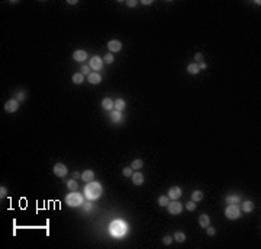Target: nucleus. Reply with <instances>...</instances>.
I'll list each match as a JSON object with an SVG mask.
<instances>
[{"instance_id": "obj_1", "label": "nucleus", "mask_w": 261, "mask_h": 249, "mask_svg": "<svg viewBox=\"0 0 261 249\" xmlns=\"http://www.w3.org/2000/svg\"><path fill=\"white\" fill-rule=\"evenodd\" d=\"M102 193H103V187H102V184L97 182V181L87 182L86 187H84V197L89 201L97 200V199L102 196Z\"/></svg>"}, {"instance_id": "obj_2", "label": "nucleus", "mask_w": 261, "mask_h": 249, "mask_svg": "<svg viewBox=\"0 0 261 249\" xmlns=\"http://www.w3.org/2000/svg\"><path fill=\"white\" fill-rule=\"evenodd\" d=\"M128 230H129V226L123 220H113L110 223V226H109V233L113 238H116V239H121V238L126 236Z\"/></svg>"}, {"instance_id": "obj_3", "label": "nucleus", "mask_w": 261, "mask_h": 249, "mask_svg": "<svg viewBox=\"0 0 261 249\" xmlns=\"http://www.w3.org/2000/svg\"><path fill=\"white\" fill-rule=\"evenodd\" d=\"M65 203L68 207H80L84 203V197L77 191H70V194L65 196Z\"/></svg>"}, {"instance_id": "obj_4", "label": "nucleus", "mask_w": 261, "mask_h": 249, "mask_svg": "<svg viewBox=\"0 0 261 249\" xmlns=\"http://www.w3.org/2000/svg\"><path fill=\"white\" fill-rule=\"evenodd\" d=\"M225 216L229 220H237L241 217V209L238 207V204H228V207L225 209Z\"/></svg>"}, {"instance_id": "obj_5", "label": "nucleus", "mask_w": 261, "mask_h": 249, "mask_svg": "<svg viewBox=\"0 0 261 249\" xmlns=\"http://www.w3.org/2000/svg\"><path fill=\"white\" fill-rule=\"evenodd\" d=\"M167 209H168V213L170 214H180L183 212V204H181L179 200H171V203H168L167 206Z\"/></svg>"}, {"instance_id": "obj_6", "label": "nucleus", "mask_w": 261, "mask_h": 249, "mask_svg": "<svg viewBox=\"0 0 261 249\" xmlns=\"http://www.w3.org/2000/svg\"><path fill=\"white\" fill-rule=\"evenodd\" d=\"M89 67L93 70V71H100L103 68V58L100 57H93L90 58V62H89Z\"/></svg>"}, {"instance_id": "obj_7", "label": "nucleus", "mask_w": 261, "mask_h": 249, "mask_svg": "<svg viewBox=\"0 0 261 249\" xmlns=\"http://www.w3.org/2000/svg\"><path fill=\"white\" fill-rule=\"evenodd\" d=\"M18 109H19V102L16 98L7 100L5 103V111H7V113H15V111H18Z\"/></svg>"}, {"instance_id": "obj_8", "label": "nucleus", "mask_w": 261, "mask_h": 249, "mask_svg": "<svg viewBox=\"0 0 261 249\" xmlns=\"http://www.w3.org/2000/svg\"><path fill=\"white\" fill-rule=\"evenodd\" d=\"M52 171H54V174L57 175V177H60V178L65 177V175L68 174V168L64 164H55L54 168H52Z\"/></svg>"}, {"instance_id": "obj_9", "label": "nucleus", "mask_w": 261, "mask_h": 249, "mask_svg": "<svg viewBox=\"0 0 261 249\" xmlns=\"http://www.w3.org/2000/svg\"><path fill=\"white\" fill-rule=\"evenodd\" d=\"M167 196L170 200H179L181 196H183V191H181L180 187H171L168 193H167Z\"/></svg>"}, {"instance_id": "obj_10", "label": "nucleus", "mask_w": 261, "mask_h": 249, "mask_svg": "<svg viewBox=\"0 0 261 249\" xmlns=\"http://www.w3.org/2000/svg\"><path fill=\"white\" fill-rule=\"evenodd\" d=\"M108 49L110 51L112 54H115V52H119L122 49V42L119 39H112V41H109L108 42Z\"/></svg>"}, {"instance_id": "obj_11", "label": "nucleus", "mask_w": 261, "mask_h": 249, "mask_svg": "<svg viewBox=\"0 0 261 249\" xmlns=\"http://www.w3.org/2000/svg\"><path fill=\"white\" fill-rule=\"evenodd\" d=\"M73 59L77 62H84L87 59V52L84 49H77V51L73 52Z\"/></svg>"}, {"instance_id": "obj_12", "label": "nucleus", "mask_w": 261, "mask_h": 249, "mask_svg": "<svg viewBox=\"0 0 261 249\" xmlns=\"http://www.w3.org/2000/svg\"><path fill=\"white\" fill-rule=\"evenodd\" d=\"M87 80H89L90 84H100V83H102V76H100L99 72L91 71L90 74L87 76Z\"/></svg>"}, {"instance_id": "obj_13", "label": "nucleus", "mask_w": 261, "mask_h": 249, "mask_svg": "<svg viewBox=\"0 0 261 249\" xmlns=\"http://www.w3.org/2000/svg\"><path fill=\"white\" fill-rule=\"evenodd\" d=\"M145 181L144 178V174L142 173H134L132 174V182L135 184V186H142Z\"/></svg>"}, {"instance_id": "obj_14", "label": "nucleus", "mask_w": 261, "mask_h": 249, "mask_svg": "<svg viewBox=\"0 0 261 249\" xmlns=\"http://www.w3.org/2000/svg\"><path fill=\"white\" fill-rule=\"evenodd\" d=\"M113 104H115V102H113L112 98H109V97H104L103 100H102V107H103L106 111H112L113 110Z\"/></svg>"}, {"instance_id": "obj_15", "label": "nucleus", "mask_w": 261, "mask_h": 249, "mask_svg": "<svg viewBox=\"0 0 261 249\" xmlns=\"http://www.w3.org/2000/svg\"><path fill=\"white\" fill-rule=\"evenodd\" d=\"M81 180L84 182H90L95 180V173L91 171V169H86L84 173L81 174Z\"/></svg>"}, {"instance_id": "obj_16", "label": "nucleus", "mask_w": 261, "mask_h": 249, "mask_svg": "<svg viewBox=\"0 0 261 249\" xmlns=\"http://www.w3.org/2000/svg\"><path fill=\"white\" fill-rule=\"evenodd\" d=\"M199 225H200V227L206 229V227L210 225V217H209L207 214H200V216H199Z\"/></svg>"}, {"instance_id": "obj_17", "label": "nucleus", "mask_w": 261, "mask_h": 249, "mask_svg": "<svg viewBox=\"0 0 261 249\" xmlns=\"http://www.w3.org/2000/svg\"><path fill=\"white\" fill-rule=\"evenodd\" d=\"M113 109H115V110H117V111H123L126 109V102L123 100V98H117V100H115Z\"/></svg>"}, {"instance_id": "obj_18", "label": "nucleus", "mask_w": 261, "mask_h": 249, "mask_svg": "<svg viewBox=\"0 0 261 249\" xmlns=\"http://www.w3.org/2000/svg\"><path fill=\"white\" fill-rule=\"evenodd\" d=\"M109 117H110V122L112 123H121L122 122V113L117 110H113L110 115H109Z\"/></svg>"}, {"instance_id": "obj_19", "label": "nucleus", "mask_w": 261, "mask_h": 249, "mask_svg": "<svg viewBox=\"0 0 261 249\" xmlns=\"http://www.w3.org/2000/svg\"><path fill=\"white\" fill-rule=\"evenodd\" d=\"M254 209H255V206H254V203H252L251 200L242 201V210L245 212V213H251Z\"/></svg>"}, {"instance_id": "obj_20", "label": "nucleus", "mask_w": 261, "mask_h": 249, "mask_svg": "<svg viewBox=\"0 0 261 249\" xmlns=\"http://www.w3.org/2000/svg\"><path fill=\"white\" fill-rule=\"evenodd\" d=\"M199 71H200L199 64H196V62H192V64H189V67H187V72H189V74H192V76H196Z\"/></svg>"}, {"instance_id": "obj_21", "label": "nucleus", "mask_w": 261, "mask_h": 249, "mask_svg": "<svg viewBox=\"0 0 261 249\" xmlns=\"http://www.w3.org/2000/svg\"><path fill=\"white\" fill-rule=\"evenodd\" d=\"M142 167H144V161L142 159H134L132 164H130V168L134 171H139V169H142Z\"/></svg>"}, {"instance_id": "obj_22", "label": "nucleus", "mask_w": 261, "mask_h": 249, "mask_svg": "<svg viewBox=\"0 0 261 249\" xmlns=\"http://www.w3.org/2000/svg\"><path fill=\"white\" fill-rule=\"evenodd\" d=\"M203 199V193L200 191V190H194L193 193H192V200L194 201V203H197V201H200Z\"/></svg>"}, {"instance_id": "obj_23", "label": "nucleus", "mask_w": 261, "mask_h": 249, "mask_svg": "<svg viewBox=\"0 0 261 249\" xmlns=\"http://www.w3.org/2000/svg\"><path fill=\"white\" fill-rule=\"evenodd\" d=\"M84 81V76L81 74V72H76L74 76H73V83L74 84H81Z\"/></svg>"}, {"instance_id": "obj_24", "label": "nucleus", "mask_w": 261, "mask_h": 249, "mask_svg": "<svg viewBox=\"0 0 261 249\" xmlns=\"http://www.w3.org/2000/svg\"><path fill=\"white\" fill-rule=\"evenodd\" d=\"M67 188L70 190V191H77V190H78V184H77L76 180H70V181H67Z\"/></svg>"}, {"instance_id": "obj_25", "label": "nucleus", "mask_w": 261, "mask_h": 249, "mask_svg": "<svg viewBox=\"0 0 261 249\" xmlns=\"http://www.w3.org/2000/svg\"><path fill=\"white\" fill-rule=\"evenodd\" d=\"M168 203H170V199H168V196H160V197H158V204L161 206V207H167V206H168Z\"/></svg>"}, {"instance_id": "obj_26", "label": "nucleus", "mask_w": 261, "mask_h": 249, "mask_svg": "<svg viewBox=\"0 0 261 249\" xmlns=\"http://www.w3.org/2000/svg\"><path fill=\"white\" fill-rule=\"evenodd\" d=\"M239 201H241V199H239L238 196H228L226 197V203H228V204H238Z\"/></svg>"}, {"instance_id": "obj_27", "label": "nucleus", "mask_w": 261, "mask_h": 249, "mask_svg": "<svg viewBox=\"0 0 261 249\" xmlns=\"http://www.w3.org/2000/svg\"><path fill=\"white\" fill-rule=\"evenodd\" d=\"M173 238H174V240H177V242H180V243L186 240V235L183 233V232H176Z\"/></svg>"}, {"instance_id": "obj_28", "label": "nucleus", "mask_w": 261, "mask_h": 249, "mask_svg": "<svg viewBox=\"0 0 261 249\" xmlns=\"http://www.w3.org/2000/svg\"><path fill=\"white\" fill-rule=\"evenodd\" d=\"M113 61H115V57H113L112 52L106 54V55L103 57V62H104V64H113Z\"/></svg>"}, {"instance_id": "obj_29", "label": "nucleus", "mask_w": 261, "mask_h": 249, "mask_svg": "<svg viewBox=\"0 0 261 249\" xmlns=\"http://www.w3.org/2000/svg\"><path fill=\"white\" fill-rule=\"evenodd\" d=\"M132 171H134V169L130 168V167H125V168L122 169V174H123V175H125V177H132Z\"/></svg>"}, {"instance_id": "obj_30", "label": "nucleus", "mask_w": 261, "mask_h": 249, "mask_svg": "<svg viewBox=\"0 0 261 249\" xmlns=\"http://www.w3.org/2000/svg\"><path fill=\"white\" fill-rule=\"evenodd\" d=\"M81 74H83V76H89V74H90L91 72V68L89 67V65H83V67H81Z\"/></svg>"}, {"instance_id": "obj_31", "label": "nucleus", "mask_w": 261, "mask_h": 249, "mask_svg": "<svg viewBox=\"0 0 261 249\" xmlns=\"http://www.w3.org/2000/svg\"><path fill=\"white\" fill-rule=\"evenodd\" d=\"M186 209L189 210V212H194V210H196V203H194L193 200L189 201V203L186 204Z\"/></svg>"}, {"instance_id": "obj_32", "label": "nucleus", "mask_w": 261, "mask_h": 249, "mask_svg": "<svg viewBox=\"0 0 261 249\" xmlns=\"http://www.w3.org/2000/svg\"><path fill=\"white\" fill-rule=\"evenodd\" d=\"M206 233H207V236H215V233H216V229L215 227H212L210 225L206 227Z\"/></svg>"}, {"instance_id": "obj_33", "label": "nucleus", "mask_w": 261, "mask_h": 249, "mask_svg": "<svg viewBox=\"0 0 261 249\" xmlns=\"http://www.w3.org/2000/svg\"><path fill=\"white\" fill-rule=\"evenodd\" d=\"M174 240L173 236H164V239H162V243L164 245H171V242Z\"/></svg>"}, {"instance_id": "obj_34", "label": "nucleus", "mask_w": 261, "mask_h": 249, "mask_svg": "<svg viewBox=\"0 0 261 249\" xmlns=\"http://www.w3.org/2000/svg\"><path fill=\"white\" fill-rule=\"evenodd\" d=\"M194 62H196V64H200V62H203V55L200 52H197L196 55H194Z\"/></svg>"}, {"instance_id": "obj_35", "label": "nucleus", "mask_w": 261, "mask_h": 249, "mask_svg": "<svg viewBox=\"0 0 261 249\" xmlns=\"http://www.w3.org/2000/svg\"><path fill=\"white\" fill-rule=\"evenodd\" d=\"M7 196V188H6V187H0V197H2V199H3V197H6Z\"/></svg>"}, {"instance_id": "obj_36", "label": "nucleus", "mask_w": 261, "mask_h": 249, "mask_svg": "<svg viewBox=\"0 0 261 249\" xmlns=\"http://www.w3.org/2000/svg\"><path fill=\"white\" fill-rule=\"evenodd\" d=\"M126 5H128V7H135V6L138 5V2H136V0H128Z\"/></svg>"}, {"instance_id": "obj_37", "label": "nucleus", "mask_w": 261, "mask_h": 249, "mask_svg": "<svg viewBox=\"0 0 261 249\" xmlns=\"http://www.w3.org/2000/svg\"><path fill=\"white\" fill-rule=\"evenodd\" d=\"M84 210L87 212V213L91 212V210H93V204H91V203H86V204H84Z\"/></svg>"}, {"instance_id": "obj_38", "label": "nucleus", "mask_w": 261, "mask_h": 249, "mask_svg": "<svg viewBox=\"0 0 261 249\" xmlns=\"http://www.w3.org/2000/svg\"><path fill=\"white\" fill-rule=\"evenodd\" d=\"M15 98H16L18 102H22V100H25V93H18V96Z\"/></svg>"}, {"instance_id": "obj_39", "label": "nucleus", "mask_w": 261, "mask_h": 249, "mask_svg": "<svg viewBox=\"0 0 261 249\" xmlns=\"http://www.w3.org/2000/svg\"><path fill=\"white\" fill-rule=\"evenodd\" d=\"M199 67H200V70H206V68H207V64L203 61V62H200V64H199Z\"/></svg>"}, {"instance_id": "obj_40", "label": "nucleus", "mask_w": 261, "mask_h": 249, "mask_svg": "<svg viewBox=\"0 0 261 249\" xmlns=\"http://www.w3.org/2000/svg\"><path fill=\"white\" fill-rule=\"evenodd\" d=\"M73 178L77 180V178H81V174L80 173H73Z\"/></svg>"}, {"instance_id": "obj_41", "label": "nucleus", "mask_w": 261, "mask_h": 249, "mask_svg": "<svg viewBox=\"0 0 261 249\" xmlns=\"http://www.w3.org/2000/svg\"><path fill=\"white\" fill-rule=\"evenodd\" d=\"M151 3H153L151 0H142V5H145V6H149Z\"/></svg>"}, {"instance_id": "obj_42", "label": "nucleus", "mask_w": 261, "mask_h": 249, "mask_svg": "<svg viewBox=\"0 0 261 249\" xmlns=\"http://www.w3.org/2000/svg\"><path fill=\"white\" fill-rule=\"evenodd\" d=\"M68 5H77V0H68Z\"/></svg>"}]
</instances>
